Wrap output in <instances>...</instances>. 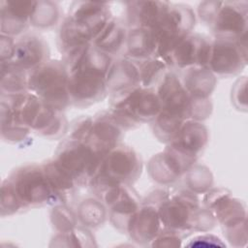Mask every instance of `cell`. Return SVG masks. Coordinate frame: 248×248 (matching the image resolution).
<instances>
[{"instance_id": "obj_1", "label": "cell", "mask_w": 248, "mask_h": 248, "mask_svg": "<svg viewBox=\"0 0 248 248\" xmlns=\"http://www.w3.org/2000/svg\"><path fill=\"white\" fill-rule=\"evenodd\" d=\"M65 65L69 73L71 104L88 106L106 96L110 56L98 50L93 44H88L66 53Z\"/></svg>"}, {"instance_id": "obj_2", "label": "cell", "mask_w": 248, "mask_h": 248, "mask_svg": "<svg viewBox=\"0 0 248 248\" xmlns=\"http://www.w3.org/2000/svg\"><path fill=\"white\" fill-rule=\"evenodd\" d=\"M2 215L18 209L42 206L59 202L50 186L43 166L29 165L15 170L2 185Z\"/></svg>"}, {"instance_id": "obj_3", "label": "cell", "mask_w": 248, "mask_h": 248, "mask_svg": "<svg viewBox=\"0 0 248 248\" xmlns=\"http://www.w3.org/2000/svg\"><path fill=\"white\" fill-rule=\"evenodd\" d=\"M72 8L59 32L60 46L66 53L92 44L111 18L107 3L75 2Z\"/></svg>"}, {"instance_id": "obj_4", "label": "cell", "mask_w": 248, "mask_h": 248, "mask_svg": "<svg viewBox=\"0 0 248 248\" xmlns=\"http://www.w3.org/2000/svg\"><path fill=\"white\" fill-rule=\"evenodd\" d=\"M68 80L65 63L47 60L28 73V90L46 105L61 111L71 104Z\"/></svg>"}, {"instance_id": "obj_5", "label": "cell", "mask_w": 248, "mask_h": 248, "mask_svg": "<svg viewBox=\"0 0 248 248\" xmlns=\"http://www.w3.org/2000/svg\"><path fill=\"white\" fill-rule=\"evenodd\" d=\"M140 170V161L133 149L115 146L104 156L90 183L101 193L110 186L130 185L137 180Z\"/></svg>"}, {"instance_id": "obj_6", "label": "cell", "mask_w": 248, "mask_h": 248, "mask_svg": "<svg viewBox=\"0 0 248 248\" xmlns=\"http://www.w3.org/2000/svg\"><path fill=\"white\" fill-rule=\"evenodd\" d=\"M111 114L122 128L154 120L161 103L153 88L137 86L114 95Z\"/></svg>"}, {"instance_id": "obj_7", "label": "cell", "mask_w": 248, "mask_h": 248, "mask_svg": "<svg viewBox=\"0 0 248 248\" xmlns=\"http://www.w3.org/2000/svg\"><path fill=\"white\" fill-rule=\"evenodd\" d=\"M199 14L216 37L246 38L247 2H203L199 6Z\"/></svg>"}, {"instance_id": "obj_8", "label": "cell", "mask_w": 248, "mask_h": 248, "mask_svg": "<svg viewBox=\"0 0 248 248\" xmlns=\"http://www.w3.org/2000/svg\"><path fill=\"white\" fill-rule=\"evenodd\" d=\"M246 38L216 37L211 42L206 68L220 77H229L246 65Z\"/></svg>"}, {"instance_id": "obj_9", "label": "cell", "mask_w": 248, "mask_h": 248, "mask_svg": "<svg viewBox=\"0 0 248 248\" xmlns=\"http://www.w3.org/2000/svg\"><path fill=\"white\" fill-rule=\"evenodd\" d=\"M211 41L201 34L190 33L172 50L168 66L186 70L192 67H206Z\"/></svg>"}, {"instance_id": "obj_10", "label": "cell", "mask_w": 248, "mask_h": 248, "mask_svg": "<svg viewBox=\"0 0 248 248\" xmlns=\"http://www.w3.org/2000/svg\"><path fill=\"white\" fill-rule=\"evenodd\" d=\"M47 60L48 48L46 42L37 35L27 34L16 42L13 57L9 61L30 72Z\"/></svg>"}, {"instance_id": "obj_11", "label": "cell", "mask_w": 248, "mask_h": 248, "mask_svg": "<svg viewBox=\"0 0 248 248\" xmlns=\"http://www.w3.org/2000/svg\"><path fill=\"white\" fill-rule=\"evenodd\" d=\"M35 6L33 1H2L1 34L12 37L23 32L31 24Z\"/></svg>"}, {"instance_id": "obj_12", "label": "cell", "mask_w": 248, "mask_h": 248, "mask_svg": "<svg viewBox=\"0 0 248 248\" xmlns=\"http://www.w3.org/2000/svg\"><path fill=\"white\" fill-rule=\"evenodd\" d=\"M140 85L138 64L130 58L119 59L110 65L107 75L108 93L113 96Z\"/></svg>"}, {"instance_id": "obj_13", "label": "cell", "mask_w": 248, "mask_h": 248, "mask_svg": "<svg viewBox=\"0 0 248 248\" xmlns=\"http://www.w3.org/2000/svg\"><path fill=\"white\" fill-rule=\"evenodd\" d=\"M127 17L131 28L153 29L168 10L169 2L136 1L127 3Z\"/></svg>"}, {"instance_id": "obj_14", "label": "cell", "mask_w": 248, "mask_h": 248, "mask_svg": "<svg viewBox=\"0 0 248 248\" xmlns=\"http://www.w3.org/2000/svg\"><path fill=\"white\" fill-rule=\"evenodd\" d=\"M162 226L158 208L152 204H145L132 215L127 229L128 232L138 241L152 240L159 232V228Z\"/></svg>"}, {"instance_id": "obj_15", "label": "cell", "mask_w": 248, "mask_h": 248, "mask_svg": "<svg viewBox=\"0 0 248 248\" xmlns=\"http://www.w3.org/2000/svg\"><path fill=\"white\" fill-rule=\"evenodd\" d=\"M127 57L140 61L157 54L158 39L154 30L150 28L136 27L128 31Z\"/></svg>"}, {"instance_id": "obj_16", "label": "cell", "mask_w": 248, "mask_h": 248, "mask_svg": "<svg viewBox=\"0 0 248 248\" xmlns=\"http://www.w3.org/2000/svg\"><path fill=\"white\" fill-rule=\"evenodd\" d=\"M128 30L123 21L118 18H110L101 34L92 43L100 51L110 56L117 54L127 44Z\"/></svg>"}, {"instance_id": "obj_17", "label": "cell", "mask_w": 248, "mask_h": 248, "mask_svg": "<svg viewBox=\"0 0 248 248\" xmlns=\"http://www.w3.org/2000/svg\"><path fill=\"white\" fill-rule=\"evenodd\" d=\"M183 86L193 98L206 99L215 85V77L206 67H192L185 70Z\"/></svg>"}, {"instance_id": "obj_18", "label": "cell", "mask_w": 248, "mask_h": 248, "mask_svg": "<svg viewBox=\"0 0 248 248\" xmlns=\"http://www.w3.org/2000/svg\"><path fill=\"white\" fill-rule=\"evenodd\" d=\"M2 95H15L28 91V74L10 61L1 62Z\"/></svg>"}, {"instance_id": "obj_19", "label": "cell", "mask_w": 248, "mask_h": 248, "mask_svg": "<svg viewBox=\"0 0 248 248\" xmlns=\"http://www.w3.org/2000/svg\"><path fill=\"white\" fill-rule=\"evenodd\" d=\"M140 73V85L145 88H152V85L161 80L166 74L168 65L158 56H153L138 61Z\"/></svg>"}, {"instance_id": "obj_20", "label": "cell", "mask_w": 248, "mask_h": 248, "mask_svg": "<svg viewBox=\"0 0 248 248\" xmlns=\"http://www.w3.org/2000/svg\"><path fill=\"white\" fill-rule=\"evenodd\" d=\"M59 10L53 2H36L31 24L37 27H48L58 20Z\"/></svg>"}]
</instances>
